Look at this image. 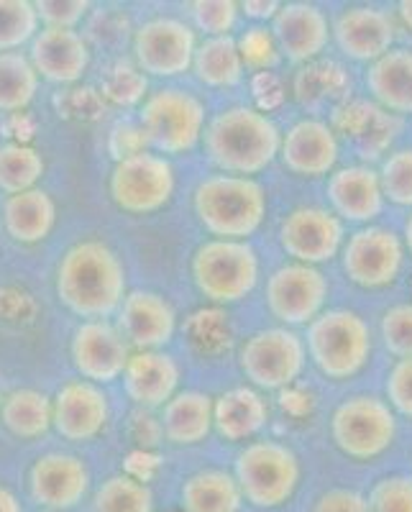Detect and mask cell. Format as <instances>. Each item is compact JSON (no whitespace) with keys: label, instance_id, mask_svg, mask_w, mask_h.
Wrapping results in <instances>:
<instances>
[{"label":"cell","instance_id":"obj_34","mask_svg":"<svg viewBox=\"0 0 412 512\" xmlns=\"http://www.w3.org/2000/svg\"><path fill=\"white\" fill-rule=\"evenodd\" d=\"M47 162L39 149L21 141L0 146V192L18 195V192L34 190L36 182L44 177Z\"/></svg>","mask_w":412,"mask_h":512},{"label":"cell","instance_id":"obj_45","mask_svg":"<svg viewBox=\"0 0 412 512\" xmlns=\"http://www.w3.org/2000/svg\"><path fill=\"white\" fill-rule=\"evenodd\" d=\"M34 6L44 29H77L90 11L88 0H39Z\"/></svg>","mask_w":412,"mask_h":512},{"label":"cell","instance_id":"obj_28","mask_svg":"<svg viewBox=\"0 0 412 512\" xmlns=\"http://www.w3.org/2000/svg\"><path fill=\"white\" fill-rule=\"evenodd\" d=\"M162 436L175 446H198L213 431V397L198 390L177 392L164 405Z\"/></svg>","mask_w":412,"mask_h":512},{"label":"cell","instance_id":"obj_12","mask_svg":"<svg viewBox=\"0 0 412 512\" xmlns=\"http://www.w3.org/2000/svg\"><path fill=\"white\" fill-rule=\"evenodd\" d=\"M328 277L310 264H282L267 280V308L285 328L310 326L328 303Z\"/></svg>","mask_w":412,"mask_h":512},{"label":"cell","instance_id":"obj_24","mask_svg":"<svg viewBox=\"0 0 412 512\" xmlns=\"http://www.w3.org/2000/svg\"><path fill=\"white\" fill-rule=\"evenodd\" d=\"M182 369L164 351H134L123 369V390L139 408H164L180 387Z\"/></svg>","mask_w":412,"mask_h":512},{"label":"cell","instance_id":"obj_49","mask_svg":"<svg viewBox=\"0 0 412 512\" xmlns=\"http://www.w3.org/2000/svg\"><path fill=\"white\" fill-rule=\"evenodd\" d=\"M146 136L141 131V126H131V123H118L116 128L111 131V152L113 157L126 159L134 157V154L146 152Z\"/></svg>","mask_w":412,"mask_h":512},{"label":"cell","instance_id":"obj_39","mask_svg":"<svg viewBox=\"0 0 412 512\" xmlns=\"http://www.w3.org/2000/svg\"><path fill=\"white\" fill-rule=\"evenodd\" d=\"M103 98L111 100L113 105H123V108H131V105L144 103V98L149 93V80H146L144 72L136 67L134 62H126V59H118L116 64L108 67L103 77Z\"/></svg>","mask_w":412,"mask_h":512},{"label":"cell","instance_id":"obj_48","mask_svg":"<svg viewBox=\"0 0 412 512\" xmlns=\"http://www.w3.org/2000/svg\"><path fill=\"white\" fill-rule=\"evenodd\" d=\"M313 512H369V502L354 489H328L315 502Z\"/></svg>","mask_w":412,"mask_h":512},{"label":"cell","instance_id":"obj_16","mask_svg":"<svg viewBox=\"0 0 412 512\" xmlns=\"http://www.w3.org/2000/svg\"><path fill=\"white\" fill-rule=\"evenodd\" d=\"M111 420V400L100 384L72 379L52 397V428L72 443H88L105 431Z\"/></svg>","mask_w":412,"mask_h":512},{"label":"cell","instance_id":"obj_26","mask_svg":"<svg viewBox=\"0 0 412 512\" xmlns=\"http://www.w3.org/2000/svg\"><path fill=\"white\" fill-rule=\"evenodd\" d=\"M366 90L382 111L412 116V49L392 47L366 67Z\"/></svg>","mask_w":412,"mask_h":512},{"label":"cell","instance_id":"obj_31","mask_svg":"<svg viewBox=\"0 0 412 512\" xmlns=\"http://www.w3.org/2000/svg\"><path fill=\"white\" fill-rule=\"evenodd\" d=\"M192 72L203 82L205 88L231 90L244 80V62L238 54L233 36H213V39L198 41L195 57H192Z\"/></svg>","mask_w":412,"mask_h":512},{"label":"cell","instance_id":"obj_20","mask_svg":"<svg viewBox=\"0 0 412 512\" xmlns=\"http://www.w3.org/2000/svg\"><path fill=\"white\" fill-rule=\"evenodd\" d=\"M338 157H341V144H338L336 131L331 128V123L320 121V118H302L282 134L279 159L292 175H331Z\"/></svg>","mask_w":412,"mask_h":512},{"label":"cell","instance_id":"obj_21","mask_svg":"<svg viewBox=\"0 0 412 512\" xmlns=\"http://www.w3.org/2000/svg\"><path fill=\"white\" fill-rule=\"evenodd\" d=\"M90 44L77 29H41L29 44L36 75L54 85H75L90 70Z\"/></svg>","mask_w":412,"mask_h":512},{"label":"cell","instance_id":"obj_44","mask_svg":"<svg viewBox=\"0 0 412 512\" xmlns=\"http://www.w3.org/2000/svg\"><path fill=\"white\" fill-rule=\"evenodd\" d=\"M369 512H412V477H384L374 484Z\"/></svg>","mask_w":412,"mask_h":512},{"label":"cell","instance_id":"obj_51","mask_svg":"<svg viewBox=\"0 0 412 512\" xmlns=\"http://www.w3.org/2000/svg\"><path fill=\"white\" fill-rule=\"evenodd\" d=\"M0 512H24V507H21L18 497L13 495L6 484H0Z\"/></svg>","mask_w":412,"mask_h":512},{"label":"cell","instance_id":"obj_6","mask_svg":"<svg viewBox=\"0 0 412 512\" xmlns=\"http://www.w3.org/2000/svg\"><path fill=\"white\" fill-rule=\"evenodd\" d=\"M259 254L249 241L210 239L192 256V282L213 305L241 303L259 282Z\"/></svg>","mask_w":412,"mask_h":512},{"label":"cell","instance_id":"obj_43","mask_svg":"<svg viewBox=\"0 0 412 512\" xmlns=\"http://www.w3.org/2000/svg\"><path fill=\"white\" fill-rule=\"evenodd\" d=\"M382 341L397 359H412V303L392 305L382 315Z\"/></svg>","mask_w":412,"mask_h":512},{"label":"cell","instance_id":"obj_50","mask_svg":"<svg viewBox=\"0 0 412 512\" xmlns=\"http://www.w3.org/2000/svg\"><path fill=\"white\" fill-rule=\"evenodd\" d=\"M282 8V3L277 0H269V3H254V0H246V3H238V11L244 13V16L254 18L256 24H267L277 16V11Z\"/></svg>","mask_w":412,"mask_h":512},{"label":"cell","instance_id":"obj_42","mask_svg":"<svg viewBox=\"0 0 412 512\" xmlns=\"http://www.w3.org/2000/svg\"><path fill=\"white\" fill-rule=\"evenodd\" d=\"M238 3L233 0H195L190 3L192 29L203 31L205 39L213 36H231L238 21Z\"/></svg>","mask_w":412,"mask_h":512},{"label":"cell","instance_id":"obj_14","mask_svg":"<svg viewBox=\"0 0 412 512\" xmlns=\"http://www.w3.org/2000/svg\"><path fill=\"white\" fill-rule=\"evenodd\" d=\"M346 228L341 218L328 208L302 205L290 210L279 226V246L297 264L318 267L323 262L336 259L343 249Z\"/></svg>","mask_w":412,"mask_h":512},{"label":"cell","instance_id":"obj_37","mask_svg":"<svg viewBox=\"0 0 412 512\" xmlns=\"http://www.w3.org/2000/svg\"><path fill=\"white\" fill-rule=\"evenodd\" d=\"M185 338L200 356H218L231 346V323L218 308H205L185 320Z\"/></svg>","mask_w":412,"mask_h":512},{"label":"cell","instance_id":"obj_33","mask_svg":"<svg viewBox=\"0 0 412 512\" xmlns=\"http://www.w3.org/2000/svg\"><path fill=\"white\" fill-rule=\"evenodd\" d=\"M41 77L36 75L29 54H0V113H21L34 103Z\"/></svg>","mask_w":412,"mask_h":512},{"label":"cell","instance_id":"obj_18","mask_svg":"<svg viewBox=\"0 0 412 512\" xmlns=\"http://www.w3.org/2000/svg\"><path fill=\"white\" fill-rule=\"evenodd\" d=\"M116 328L131 351H162L177 333V313L167 297L136 290L123 297Z\"/></svg>","mask_w":412,"mask_h":512},{"label":"cell","instance_id":"obj_23","mask_svg":"<svg viewBox=\"0 0 412 512\" xmlns=\"http://www.w3.org/2000/svg\"><path fill=\"white\" fill-rule=\"evenodd\" d=\"M328 200L341 221L369 223L384 210V192L379 172L366 164L333 169L328 177Z\"/></svg>","mask_w":412,"mask_h":512},{"label":"cell","instance_id":"obj_35","mask_svg":"<svg viewBox=\"0 0 412 512\" xmlns=\"http://www.w3.org/2000/svg\"><path fill=\"white\" fill-rule=\"evenodd\" d=\"M93 512H154V492L131 474H116L98 487Z\"/></svg>","mask_w":412,"mask_h":512},{"label":"cell","instance_id":"obj_11","mask_svg":"<svg viewBox=\"0 0 412 512\" xmlns=\"http://www.w3.org/2000/svg\"><path fill=\"white\" fill-rule=\"evenodd\" d=\"M198 34L175 16H154L134 31V64L146 77H180L192 70Z\"/></svg>","mask_w":412,"mask_h":512},{"label":"cell","instance_id":"obj_8","mask_svg":"<svg viewBox=\"0 0 412 512\" xmlns=\"http://www.w3.org/2000/svg\"><path fill=\"white\" fill-rule=\"evenodd\" d=\"M331 436L341 454L356 461H372L389 451L397 438V418L389 402L374 395L343 400L331 420Z\"/></svg>","mask_w":412,"mask_h":512},{"label":"cell","instance_id":"obj_9","mask_svg":"<svg viewBox=\"0 0 412 512\" xmlns=\"http://www.w3.org/2000/svg\"><path fill=\"white\" fill-rule=\"evenodd\" d=\"M305 364V338L285 326L251 333L238 349V367L256 390L290 387L305 372Z\"/></svg>","mask_w":412,"mask_h":512},{"label":"cell","instance_id":"obj_47","mask_svg":"<svg viewBox=\"0 0 412 512\" xmlns=\"http://www.w3.org/2000/svg\"><path fill=\"white\" fill-rule=\"evenodd\" d=\"M251 93L256 100V111L267 113L279 108L285 103V88H282V80H279L274 72H256L251 77Z\"/></svg>","mask_w":412,"mask_h":512},{"label":"cell","instance_id":"obj_46","mask_svg":"<svg viewBox=\"0 0 412 512\" xmlns=\"http://www.w3.org/2000/svg\"><path fill=\"white\" fill-rule=\"evenodd\" d=\"M387 400L389 408L412 420V359H400L387 374Z\"/></svg>","mask_w":412,"mask_h":512},{"label":"cell","instance_id":"obj_4","mask_svg":"<svg viewBox=\"0 0 412 512\" xmlns=\"http://www.w3.org/2000/svg\"><path fill=\"white\" fill-rule=\"evenodd\" d=\"M305 349L328 379H351L372 359V328L354 310H323L308 326Z\"/></svg>","mask_w":412,"mask_h":512},{"label":"cell","instance_id":"obj_3","mask_svg":"<svg viewBox=\"0 0 412 512\" xmlns=\"http://www.w3.org/2000/svg\"><path fill=\"white\" fill-rule=\"evenodd\" d=\"M192 210L213 239L249 241L267 218V190L256 177L218 172L198 182Z\"/></svg>","mask_w":412,"mask_h":512},{"label":"cell","instance_id":"obj_54","mask_svg":"<svg viewBox=\"0 0 412 512\" xmlns=\"http://www.w3.org/2000/svg\"><path fill=\"white\" fill-rule=\"evenodd\" d=\"M41 512H57V510H41Z\"/></svg>","mask_w":412,"mask_h":512},{"label":"cell","instance_id":"obj_1","mask_svg":"<svg viewBox=\"0 0 412 512\" xmlns=\"http://www.w3.org/2000/svg\"><path fill=\"white\" fill-rule=\"evenodd\" d=\"M54 290L59 303L77 318L108 320L128 295L126 267L121 256L103 241H80L59 259Z\"/></svg>","mask_w":412,"mask_h":512},{"label":"cell","instance_id":"obj_10","mask_svg":"<svg viewBox=\"0 0 412 512\" xmlns=\"http://www.w3.org/2000/svg\"><path fill=\"white\" fill-rule=\"evenodd\" d=\"M175 167L157 152H139L134 157L118 159L111 172V198L123 213L149 216L157 213L175 195Z\"/></svg>","mask_w":412,"mask_h":512},{"label":"cell","instance_id":"obj_36","mask_svg":"<svg viewBox=\"0 0 412 512\" xmlns=\"http://www.w3.org/2000/svg\"><path fill=\"white\" fill-rule=\"evenodd\" d=\"M349 88L351 77L336 62H310L295 80V93L310 103L341 100L346 98Z\"/></svg>","mask_w":412,"mask_h":512},{"label":"cell","instance_id":"obj_52","mask_svg":"<svg viewBox=\"0 0 412 512\" xmlns=\"http://www.w3.org/2000/svg\"><path fill=\"white\" fill-rule=\"evenodd\" d=\"M397 16H400L402 26L412 34V0H402L400 6H397Z\"/></svg>","mask_w":412,"mask_h":512},{"label":"cell","instance_id":"obj_30","mask_svg":"<svg viewBox=\"0 0 412 512\" xmlns=\"http://www.w3.org/2000/svg\"><path fill=\"white\" fill-rule=\"evenodd\" d=\"M180 500L185 512H241L244 505L236 479L223 469H203L187 477Z\"/></svg>","mask_w":412,"mask_h":512},{"label":"cell","instance_id":"obj_29","mask_svg":"<svg viewBox=\"0 0 412 512\" xmlns=\"http://www.w3.org/2000/svg\"><path fill=\"white\" fill-rule=\"evenodd\" d=\"M3 223H6L8 236L18 244H39L47 239L57 223V205L52 195L41 187L8 195L3 203Z\"/></svg>","mask_w":412,"mask_h":512},{"label":"cell","instance_id":"obj_22","mask_svg":"<svg viewBox=\"0 0 412 512\" xmlns=\"http://www.w3.org/2000/svg\"><path fill=\"white\" fill-rule=\"evenodd\" d=\"M272 34L279 54L295 64H310L331 41V21L313 3H282L272 18Z\"/></svg>","mask_w":412,"mask_h":512},{"label":"cell","instance_id":"obj_38","mask_svg":"<svg viewBox=\"0 0 412 512\" xmlns=\"http://www.w3.org/2000/svg\"><path fill=\"white\" fill-rule=\"evenodd\" d=\"M41 31L31 0H0V54L21 52Z\"/></svg>","mask_w":412,"mask_h":512},{"label":"cell","instance_id":"obj_25","mask_svg":"<svg viewBox=\"0 0 412 512\" xmlns=\"http://www.w3.org/2000/svg\"><path fill=\"white\" fill-rule=\"evenodd\" d=\"M331 128L359 146L364 157H377L392 144L400 131V121L392 113L382 111L372 100H346L333 113Z\"/></svg>","mask_w":412,"mask_h":512},{"label":"cell","instance_id":"obj_41","mask_svg":"<svg viewBox=\"0 0 412 512\" xmlns=\"http://www.w3.org/2000/svg\"><path fill=\"white\" fill-rule=\"evenodd\" d=\"M238 54L244 67L254 72H272L279 59L277 41H274L272 29L267 24H254L236 39Z\"/></svg>","mask_w":412,"mask_h":512},{"label":"cell","instance_id":"obj_15","mask_svg":"<svg viewBox=\"0 0 412 512\" xmlns=\"http://www.w3.org/2000/svg\"><path fill=\"white\" fill-rule=\"evenodd\" d=\"M131 346L111 320H82L72 333L70 356L77 374L93 384H111L123 377Z\"/></svg>","mask_w":412,"mask_h":512},{"label":"cell","instance_id":"obj_13","mask_svg":"<svg viewBox=\"0 0 412 512\" xmlns=\"http://www.w3.org/2000/svg\"><path fill=\"white\" fill-rule=\"evenodd\" d=\"M343 272L364 290L395 285L405 264V244L392 228L364 226L343 241Z\"/></svg>","mask_w":412,"mask_h":512},{"label":"cell","instance_id":"obj_5","mask_svg":"<svg viewBox=\"0 0 412 512\" xmlns=\"http://www.w3.org/2000/svg\"><path fill=\"white\" fill-rule=\"evenodd\" d=\"M139 126L146 144L162 157H180L203 141L205 103L185 88H159L141 103Z\"/></svg>","mask_w":412,"mask_h":512},{"label":"cell","instance_id":"obj_40","mask_svg":"<svg viewBox=\"0 0 412 512\" xmlns=\"http://www.w3.org/2000/svg\"><path fill=\"white\" fill-rule=\"evenodd\" d=\"M379 182H382L384 200L400 208H412V146L397 149L384 159Z\"/></svg>","mask_w":412,"mask_h":512},{"label":"cell","instance_id":"obj_17","mask_svg":"<svg viewBox=\"0 0 412 512\" xmlns=\"http://www.w3.org/2000/svg\"><path fill=\"white\" fill-rule=\"evenodd\" d=\"M88 492L90 469L80 456L52 451L31 464L29 495L44 510H72L88 497Z\"/></svg>","mask_w":412,"mask_h":512},{"label":"cell","instance_id":"obj_2","mask_svg":"<svg viewBox=\"0 0 412 512\" xmlns=\"http://www.w3.org/2000/svg\"><path fill=\"white\" fill-rule=\"evenodd\" d=\"M282 131L267 113L233 105L208 121L203 131V149L210 164L223 175L254 177L279 157Z\"/></svg>","mask_w":412,"mask_h":512},{"label":"cell","instance_id":"obj_19","mask_svg":"<svg viewBox=\"0 0 412 512\" xmlns=\"http://www.w3.org/2000/svg\"><path fill=\"white\" fill-rule=\"evenodd\" d=\"M338 49L354 62H377L395 47L397 24L392 13L374 6L343 8L331 26Z\"/></svg>","mask_w":412,"mask_h":512},{"label":"cell","instance_id":"obj_7","mask_svg":"<svg viewBox=\"0 0 412 512\" xmlns=\"http://www.w3.org/2000/svg\"><path fill=\"white\" fill-rule=\"evenodd\" d=\"M236 479L244 502L262 510L285 505L300 484V459L285 443L254 441L236 456Z\"/></svg>","mask_w":412,"mask_h":512},{"label":"cell","instance_id":"obj_27","mask_svg":"<svg viewBox=\"0 0 412 512\" xmlns=\"http://www.w3.org/2000/svg\"><path fill=\"white\" fill-rule=\"evenodd\" d=\"M269 420V405L254 387H233L213 400V431L223 441H249Z\"/></svg>","mask_w":412,"mask_h":512},{"label":"cell","instance_id":"obj_32","mask_svg":"<svg viewBox=\"0 0 412 512\" xmlns=\"http://www.w3.org/2000/svg\"><path fill=\"white\" fill-rule=\"evenodd\" d=\"M0 423L21 441L41 438L52 428V397L31 387L8 392L0 397Z\"/></svg>","mask_w":412,"mask_h":512},{"label":"cell","instance_id":"obj_53","mask_svg":"<svg viewBox=\"0 0 412 512\" xmlns=\"http://www.w3.org/2000/svg\"><path fill=\"white\" fill-rule=\"evenodd\" d=\"M405 244H407V249H410V254H412V213H410V218H407V223H405Z\"/></svg>","mask_w":412,"mask_h":512}]
</instances>
